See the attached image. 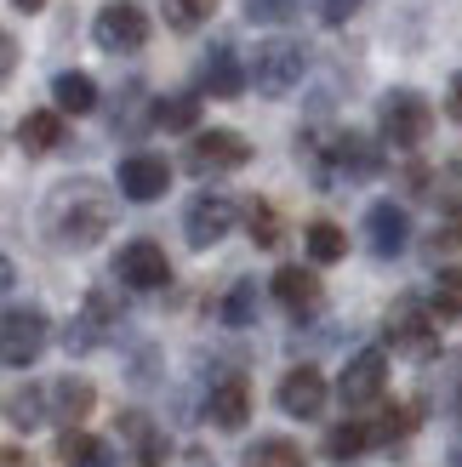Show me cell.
<instances>
[{
    "label": "cell",
    "mask_w": 462,
    "mask_h": 467,
    "mask_svg": "<svg viewBox=\"0 0 462 467\" xmlns=\"http://www.w3.org/2000/svg\"><path fill=\"white\" fill-rule=\"evenodd\" d=\"M251 160V143L240 131H200L189 154H183V166H189L194 177H223V171H240Z\"/></svg>",
    "instance_id": "obj_7"
},
{
    "label": "cell",
    "mask_w": 462,
    "mask_h": 467,
    "mask_svg": "<svg viewBox=\"0 0 462 467\" xmlns=\"http://www.w3.org/2000/svg\"><path fill=\"white\" fill-rule=\"evenodd\" d=\"M166 189H172V166L160 154H131V160H121V194L126 200L149 205V200H160Z\"/></svg>",
    "instance_id": "obj_14"
},
{
    "label": "cell",
    "mask_w": 462,
    "mask_h": 467,
    "mask_svg": "<svg viewBox=\"0 0 462 467\" xmlns=\"http://www.w3.org/2000/svg\"><path fill=\"white\" fill-rule=\"evenodd\" d=\"M342 251H349V234L337 223H309V256L314 263H337Z\"/></svg>",
    "instance_id": "obj_30"
},
{
    "label": "cell",
    "mask_w": 462,
    "mask_h": 467,
    "mask_svg": "<svg viewBox=\"0 0 462 467\" xmlns=\"http://www.w3.org/2000/svg\"><path fill=\"white\" fill-rule=\"evenodd\" d=\"M246 234L257 240L263 251L280 245V217H274V205L268 200H246Z\"/></svg>",
    "instance_id": "obj_27"
},
{
    "label": "cell",
    "mask_w": 462,
    "mask_h": 467,
    "mask_svg": "<svg viewBox=\"0 0 462 467\" xmlns=\"http://www.w3.org/2000/svg\"><path fill=\"white\" fill-rule=\"evenodd\" d=\"M274 302H280L286 314H297V319H309V314H320V302H326V291H320V279H314V268H280L274 274Z\"/></svg>",
    "instance_id": "obj_15"
},
{
    "label": "cell",
    "mask_w": 462,
    "mask_h": 467,
    "mask_svg": "<svg viewBox=\"0 0 462 467\" xmlns=\"http://www.w3.org/2000/svg\"><path fill=\"white\" fill-rule=\"evenodd\" d=\"M451 120H457V126H462V75H457V80H451Z\"/></svg>",
    "instance_id": "obj_36"
},
{
    "label": "cell",
    "mask_w": 462,
    "mask_h": 467,
    "mask_svg": "<svg viewBox=\"0 0 462 467\" xmlns=\"http://www.w3.org/2000/svg\"><path fill=\"white\" fill-rule=\"evenodd\" d=\"M91 40H98L103 52H114V57L143 52V40H149V12L137 6V0H103L98 23H91Z\"/></svg>",
    "instance_id": "obj_3"
},
{
    "label": "cell",
    "mask_w": 462,
    "mask_h": 467,
    "mask_svg": "<svg viewBox=\"0 0 462 467\" xmlns=\"http://www.w3.org/2000/svg\"><path fill=\"white\" fill-rule=\"evenodd\" d=\"M160 6H166V23H172V29L189 35V29H200V23L217 12V0H160Z\"/></svg>",
    "instance_id": "obj_31"
},
{
    "label": "cell",
    "mask_w": 462,
    "mask_h": 467,
    "mask_svg": "<svg viewBox=\"0 0 462 467\" xmlns=\"http://www.w3.org/2000/svg\"><path fill=\"white\" fill-rule=\"evenodd\" d=\"M240 467H309V456L291 445V439H257L246 456H240Z\"/></svg>",
    "instance_id": "obj_25"
},
{
    "label": "cell",
    "mask_w": 462,
    "mask_h": 467,
    "mask_svg": "<svg viewBox=\"0 0 462 467\" xmlns=\"http://www.w3.org/2000/svg\"><path fill=\"white\" fill-rule=\"evenodd\" d=\"M46 337H52L46 314H40V308H23V302H17V308H6V325H0V354H6L12 370H23V365L40 359Z\"/></svg>",
    "instance_id": "obj_8"
},
{
    "label": "cell",
    "mask_w": 462,
    "mask_h": 467,
    "mask_svg": "<svg viewBox=\"0 0 462 467\" xmlns=\"http://www.w3.org/2000/svg\"><path fill=\"white\" fill-rule=\"evenodd\" d=\"M372 445H377V433L365 428V422H342V428H331V433H326V456H331L337 467H342V462H360Z\"/></svg>",
    "instance_id": "obj_22"
},
{
    "label": "cell",
    "mask_w": 462,
    "mask_h": 467,
    "mask_svg": "<svg viewBox=\"0 0 462 467\" xmlns=\"http://www.w3.org/2000/svg\"><path fill=\"white\" fill-rule=\"evenodd\" d=\"M246 86V68L235 57V46H212V52L200 57V91H212V98H240Z\"/></svg>",
    "instance_id": "obj_18"
},
{
    "label": "cell",
    "mask_w": 462,
    "mask_h": 467,
    "mask_svg": "<svg viewBox=\"0 0 462 467\" xmlns=\"http://www.w3.org/2000/svg\"><path fill=\"white\" fill-rule=\"evenodd\" d=\"M12 6H17V12H40V6H46V0H12Z\"/></svg>",
    "instance_id": "obj_37"
},
{
    "label": "cell",
    "mask_w": 462,
    "mask_h": 467,
    "mask_svg": "<svg viewBox=\"0 0 462 467\" xmlns=\"http://www.w3.org/2000/svg\"><path fill=\"white\" fill-rule=\"evenodd\" d=\"M46 416H52V405H46V388H17L12 400H6V422H12L17 433H29V428H40Z\"/></svg>",
    "instance_id": "obj_23"
},
{
    "label": "cell",
    "mask_w": 462,
    "mask_h": 467,
    "mask_svg": "<svg viewBox=\"0 0 462 467\" xmlns=\"http://www.w3.org/2000/svg\"><path fill=\"white\" fill-rule=\"evenodd\" d=\"M360 12V0H320V17H326V23H349Z\"/></svg>",
    "instance_id": "obj_34"
},
{
    "label": "cell",
    "mask_w": 462,
    "mask_h": 467,
    "mask_svg": "<svg viewBox=\"0 0 462 467\" xmlns=\"http://www.w3.org/2000/svg\"><path fill=\"white\" fill-rule=\"evenodd\" d=\"M52 103L63 114H86L91 103H98V86H91L86 75H75V68H63V75L52 80Z\"/></svg>",
    "instance_id": "obj_24"
},
{
    "label": "cell",
    "mask_w": 462,
    "mask_h": 467,
    "mask_svg": "<svg viewBox=\"0 0 462 467\" xmlns=\"http://www.w3.org/2000/svg\"><path fill=\"white\" fill-rule=\"evenodd\" d=\"M365 240H372V251L383 256H400L405 251V240H411V217H405V205H394V200H383V205H372L365 212Z\"/></svg>",
    "instance_id": "obj_16"
},
{
    "label": "cell",
    "mask_w": 462,
    "mask_h": 467,
    "mask_svg": "<svg viewBox=\"0 0 462 467\" xmlns=\"http://www.w3.org/2000/svg\"><path fill=\"white\" fill-rule=\"evenodd\" d=\"M411 428H417V410H388L372 433H377V445H400V439H405Z\"/></svg>",
    "instance_id": "obj_32"
},
{
    "label": "cell",
    "mask_w": 462,
    "mask_h": 467,
    "mask_svg": "<svg viewBox=\"0 0 462 467\" xmlns=\"http://www.w3.org/2000/svg\"><path fill=\"white\" fill-rule=\"evenodd\" d=\"M434 314H440V319H462V268H440V274H434Z\"/></svg>",
    "instance_id": "obj_29"
},
{
    "label": "cell",
    "mask_w": 462,
    "mask_h": 467,
    "mask_svg": "<svg viewBox=\"0 0 462 467\" xmlns=\"http://www.w3.org/2000/svg\"><path fill=\"white\" fill-rule=\"evenodd\" d=\"M194 114H200V98L177 91V98H160V103H154V126H160V131H189Z\"/></svg>",
    "instance_id": "obj_26"
},
{
    "label": "cell",
    "mask_w": 462,
    "mask_h": 467,
    "mask_svg": "<svg viewBox=\"0 0 462 467\" xmlns=\"http://www.w3.org/2000/svg\"><path fill=\"white\" fill-rule=\"evenodd\" d=\"M17 143L29 149V154H52V149L63 143V109H40V114H29V120L17 126Z\"/></svg>",
    "instance_id": "obj_21"
},
{
    "label": "cell",
    "mask_w": 462,
    "mask_h": 467,
    "mask_svg": "<svg viewBox=\"0 0 462 467\" xmlns=\"http://www.w3.org/2000/svg\"><path fill=\"white\" fill-rule=\"evenodd\" d=\"M46 405H52V422H58V428H80L86 416H91V405H98V388L68 370V377L46 382Z\"/></svg>",
    "instance_id": "obj_13"
},
{
    "label": "cell",
    "mask_w": 462,
    "mask_h": 467,
    "mask_svg": "<svg viewBox=\"0 0 462 467\" xmlns=\"http://www.w3.org/2000/svg\"><path fill=\"white\" fill-rule=\"evenodd\" d=\"M114 274H121V285H131V291H160L172 279V263L154 240H131V245L114 251Z\"/></svg>",
    "instance_id": "obj_10"
},
{
    "label": "cell",
    "mask_w": 462,
    "mask_h": 467,
    "mask_svg": "<svg viewBox=\"0 0 462 467\" xmlns=\"http://www.w3.org/2000/svg\"><path fill=\"white\" fill-rule=\"evenodd\" d=\"M58 462H63V467H121V456H114L109 439H91V433H80V428H63Z\"/></svg>",
    "instance_id": "obj_20"
},
{
    "label": "cell",
    "mask_w": 462,
    "mask_h": 467,
    "mask_svg": "<svg viewBox=\"0 0 462 467\" xmlns=\"http://www.w3.org/2000/svg\"><path fill=\"white\" fill-rule=\"evenodd\" d=\"M326 160H331V171L342 182H372L383 171V149L372 143V137H360V131H337L331 149H326Z\"/></svg>",
    "instance_id": "obj_11"
},
{
    "label": "cell",
    "mask_w": 462,
    "mask_h": 467,
    "mask_svg": "<svg viewBox=\"0 0 462 467\" xmlns=\"http://www.w3.org/2000/svg\"><path fill=\"white\" fill-rule=\"evenodd\" d=\"M326 400H331V388H326V377H320L314 365H297V370L280 377V410L297 416V422H314V416L326 410Z\"/></svg>",
    "instance_id": "obj_12"
},
{
    "label": "cell",
    "mask_w": 462,
    "mask_h": 467,
    "mask_svg": "<svg viewBox=\"0 0 462 467\" xmlns=\"http://www.w3.org/2000/svg\"><path fill=\"white\" fill-rule=\"evenodd\" d=\"M303 68H309V52L297 40H263L257 57H251V80H257L263 98H286L303 80Z\"/></svg>",
    "instance_id": "obj_5"
},
{
    "label": "cell",
    "mask_w": 462,
    "mask_h": 467,
    "mask_svg": "<svg viewBox=\"0 0 462 467\" xmlns=\"http://www.w3.org/2000/svg\"><path fill=\"white\" fill-rule=\"evenodd\" d=\"M194 467H212V462H200V456H194Z\"/></svg>",
    "instance_id": "obj_39"
},
{
    "label": "cell",
    "mask_w": 462,
    "mask_h": 467,
    "mask_svg": "<svg viewBox=\"0 0 462 467\" xmlns=\"http://www.w3.org/2000/svg\"><path fill=\"white\" fill-rule=\"evenodd\" d=\"M388 342L411 359H428L434 348H440V314L423 308L417 296H400L394 308H388Z\"/></svg>",
    "instance_id": "obj_4"
},
{
    "label": "cell",
    "mask_w": 462,
    "mask_h": 467,
    "mask_svg": "<svg viewBox=\"0 0 462 467\" xmlns=\"http://www.w3.org/2000/svg\"><path fill=\"white\" fill-rule=\"evenodd\" d=\"M217 314H223V325H251L257 319V285H251V279H235Z\"/></svg>",
    "instance_id": "obj_28"
},
{
    "label": "cell",
    "mask_w": 462,
    "mask_h": 467,
    "mask_svg": "<svg viewBox=\"0 0 462 467\" xmlns=\"http://www.w3.org/2000/svg\"><path fill=\"white\" fill-rule=\"evenodd\" d=\"M114 223V200L103 182L91 177H75L63 182V189H52V200H46V234L63 245V251H91L109 234Z\"/></svg>",
    "instance_id": "obj_1"
},
{
    "label": "cell",
    "mask_w": 462,
    "mask_h": 467,
    "mask_svg": "<svg viewBox=\"0 0 462 467\" xmlns=\"http://www.w3.org/2000/svg\"><path fill=\"white\" fill-rule=\"evenodd\" d=\"M0 467H35V456L17 451V445H6V451H0Z\"/></svg>",
    "instance_id": "obj_35"
},
{
    "label": "cell",
    "mask_w": 462,
    "mask_h": 467,
    "mask_svg": "<svg viewBox=\"0 0 462 467\" xmlns=\"http://www.w3.org/2000/svg\"><path fill=\"white\" fill-rule=\"evenodd\" d=\"M383 388H388V354L383 348H360V354L342 365V377H337V400L349 410H365V405L383 400Z\"/></svg>",
    "instance_id": "obj_6"
},
{
    "label": "cell",
    "mask_w": 462,
    "mask_h": 467,
    "mask_svg": "<svg viewBox=\"0 0 462 467\" xmlns=\"http://www.w3.org/2000/svg\"><path fill=\"white\" fill-rule=\"evenodd\" d=\"M246 12L257 17V23H280L291 12V0H246Z\"/></svg>",
    "instance_id": "obj_33"
},
{
    "label": "cell",
    "mask_w": 462,
    "mask_h": 467,
    "mask_svg": "<svg viewBox=\"0 0 462 467\" xmlns=\"http://www.w3.org/2000/svg\"><path fill=\"white\" fill-rule=\"evenodd\" d=\"M235 212L240 205L228 200V194H217V189H205V194H194L189 200V212H183V234H189V245H200V251H212L228 228H235Z\"/></svg>",
    "instance_id": "obj_9"
},
{
    "label": "cell",
    "mask_w": 462,
    "mask_h": 467,
    "mask_svg": "<svg viewBox=\"0 0 462 467\" xmlns=\"http://www.w3.org/2000/svg\"><path fill=\"white\" fill-rule=\"evenodd\" d=\"M451 467H462V445H457V451H451Z\"/></svg>",
    "instance_id": "obj_38"
},
{
    "label": "cell",
    "mask_w": 462,
    "mask_h": 467,
    "mask_svg": "<svg viewBox=\"0 0 462 467\" xmlns=\"http://www.w3.org/2000/svg\"><path fill=\"white\" fill-rule=\"evenodd\" d=\"M212 422L223 428V433H240L246 422H251V382L246 377H223L217 388H212Z\"/></svg>",
    "instance_id": "obj_17"
},
{
    "label": "cell",
    "mask_w": 462,
    "mask_h": 467,
    "mask_svg": "<svg viewBox=\"0 0 462 467\" xmlns=\"http://www.w3.org/2000/svg\"><path fill=\"white\" fill-rule=\"evenodd\" d=\"M377 114H383V137L394 149H423L428 143V131H434V109H428V98L423 91H383V103H377Z\"/></svg>",
    "instance_id": "obj_2"
},
{
    "label": "cell",
    "mask_w": 462,
    "mask_h": 467,
    "mask_svg": "<svg viewBox=\"0 0 462 467\" xmlns=\"http://www.w3.org/2000/svg\"><path fill=\"white\" fill-rule=\"evenodd\" d=\"M114 319H121V314H114V302H109L103 291H91V296H86V314L68 325V354H86V348H98V342L114 331Z\"/></svg>",
    "instance_id": "obj_19"
}]
</instances>
